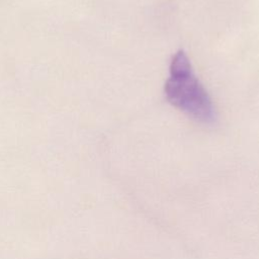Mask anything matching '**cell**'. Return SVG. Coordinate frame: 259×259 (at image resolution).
<instances>
[{
	"label": "cell",
	"mask_w": 259,
	"mask_h": 259,
	"mask_svg": "<svg viewBox=\"0 0 259 259\" xmlns=\"http://www.w3.org/2000/svg\"><path fill=\"white\" fill-rule=\"evenodd\" d=\"M169 78L164 87L167 100L192 118L210 123L214 120V107L211 99L194 75L191 63L180 50L172 57Z\"/></svg>",
	"instance_id": "1"
}]
</instances>
